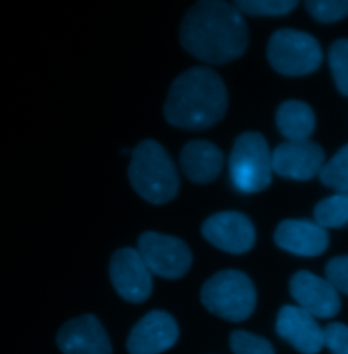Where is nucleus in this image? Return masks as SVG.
Returning a JSON list of instances; mask_svg holds the SVG:
<instances>
[{"label":"nucleus","instance_id":"nucleus-1","mask_svg":"<svg viewBox=\"0 0 348 354\" xmlns=\"http://www.w3.org/2000/svg\"><path fill=\"white\" fill-rule=\"evenodd\" d=\"M180 41L196 59L210 64H224L244 55L249 43V32L234 4L203 0L193 4L185 14Z\"/></svg>","mask_w":348,"mask_h":354},{"label":"nucleus","instance_id":"nucleus-2","mask_svg":"<svg viewBox=\"0 0 348 354\" xmlns=\"http://www.w3.org/2000/svg\"><path fill=\"white\" fill-rule=\"evenodd\" d=\"M227 102V88L217 73L207 67H193L175 78L164 113L174 127L199 131L223 119Z\"/></svg>","mask_w":348,"mask_h":354},{"label":"nucleus","instance_id":"nucleus-3","mask_svg":"<svg viewBox=\"0 0 348 354\" xmlns=\"http://www.w3.org/2000/svg\"><path fill=\"white\" fill-rule=\"evenodd\" d=\"M128 176L133 189L153 205L171 202L180 189V177L172 158L153 139L140 142L132 150Z\"/></svg>","mask_w":348,"mask_h":354},{"label":"nucleus","instance_id":"nucleus-4","mask_svg":"<svg viewBox=\"0 0 348 354\" xmlns=\"http://www.w3.org/2000/svg\"><path fill=\"white\" fill-rule=\"evenodd\" d=\"M200 299L211 313L229 322H244L256 308L258 295L251 278L238 270H223L202 288Z\"/></svg>","mask_w":348,"mask_h":354},{"label":"nucleus","instance_id":"nucleus-5","mask_svg":"<svg viewBox=\"0 0 348 354\" xmlns=\"http://www.w3.org/2000/svg\"><path fill=\"white\" fill-rule=\"evenodd\" d=\"M272 151L259 133H241L229 158L231 185L241 194L265 189L272 180Z\"/></svg>","mask_w":348,"mask_h":354},{"label":"nucleus","instance_id":"nucleus-6","mask_svg":"<svg viewBox=\"0 0 348 354\" xmlns=\"http://www.w3.org/2000/svg\"><path fill=\"white\" fill-rule=\"evenodd\" d=\"M267 56L273 70L287 77H302L322 63L318 41L301 30L280 29L269 39Z\"/></svg>","mask_w":348,"mask_h":354},{"label":"nucleus","instance_id":"nucleus-7","mask_svg":"<svg viewBox=\"0 0 348 354\" xmlns=\"http://www.w3.org/2000/svg\"><path fill=\"white\" fill-rule=\"evenodd\" d=\"M137 252L151 274L166 279L184 277L192 265L189 247L178 237L144 232L137 240Z\"/></svg>","mask_w":348,"mask_h":354},{"label":"nucleus","instance_id":"nucleus-8","mask_svg":"<svg viewBox=\"0 0 348 354\" xmlns=\"http://www.w3.org/2000/svg\"><path fill=\"white\" fill-rule=\"evenodd\" d=\"M110 281L116 292L130 303H143L153 290L151 271L135 248L117 250L109 266Z\"/></svg>","mask_w":348,"mask_h":354},{"label":"nucleus","instance_id":"nucleus-9","mask_svg":"<svg viewBox=\"0 0 348 354\" xmlns=\"http://www.w3.org/2000/svg\"><path fill=\"white\" fill-rule=\"evenodd\" d=\"M202 233L213 245L233 255L248 252L256 241L253 223L238 212H223L211 216L203 223Z\"/></svg>","mask_w":348,"mask_h":354},{"label":"nucleus","instance_id":"nucleus-10","mask_svg":"<svg viewBox=\"0 0 348 354\" xmlns=\"http://www.w3.org/2000/svg\"><path fill=\"white\" fill-rule=\"evenodd\" d=\"M178 326L165 310H151L130 330L127 341L130 354H161L169 351L178 339Z\"/></svg>","mask_w":348,"mask_h":354},{"label":"nucleus","instance_id":"nucleus-11","mask_svg":"<svg viewBox=\"0 0 348 354\" xmlns=\"http://www.w3.org/2000/svg\"><path fill=\"white\" fill-rule=\"evenodd\" d=\"M290 292L298 307L316 319H331L342 307L338 289L328 281L310 271H298L290 281Z\"/></svg>","mask_w":348,"mask_h":354},{"label":"nucleus","instance_id":"nucleus-12","mask_svg":"<svg viewBox=\"0 0 348 354\" xmlns=\"http://www.w3.org/2000/svg\"><path fill=\"white\" fill-rule=\"evenodd\" d=\"M325 154L311 140L283 142L272 151V169L276 175L293 180H310L320 175Z\"/></svg>","mask_w":348,"mask_h":354},{"label":"nucleus","instance_id":"nucleus-13","mask_svg":"<svg viewBox=\"0 0 348 354\" xmlns=\"http://www.w3.org/2000/svg\"><path fill=\"white\" fill-rule=\"evenodd\" d=\"M276 333L302 354H318L324 348V328L298 306H284L276 319Z\"/></svg>","mask_w":348,"mask_h":354},{"label":"nucleus","instance_id":"nucleus-14","mask_svg":"<svg viewBox=\"0 0 348 354\" xmlns=\"http://www.w3.org/2000/svg\"><path fill=\"white\" fill-rule=\"evenodd\" d=\"M63 354H112L109 337L94 315H84L67 322L57 334Z\"/></svg>","mask_w":348,"mask_h":354},{"label":"nucleus","instance_id":"nucleus-15","mask_svg":"<svg viewBox=\"0 0 348 354\" xmlns=\"http://www.w3.org/2000/svg\"><path fill=\"white\" fill-rule=\"evenodd\" d=\"M273 239L278 247L298 257H318L329 244L327 229L307 220L280 222Z\"/></svg>","mask_w":348,"mask_h":354},{"label":"nucleus","instance_id":"nucleus-16","mask_svg":"<svg viewBox=\"0 0 348 354\" xmlns=\"http://www.w3.org/2000/svg\"><path fill=\"white\" fill-rule=\"evenodd\" d=\"M222 150L209 140H191L180 154L184 175L197 184H209L217 178L223 168Z\"/></svg>","mask_w":348,"mask_h":354},{"label":"nucleus","instance_id":"nucleus-17","mask_svg":"<svg viewBox=\"0 0 348 354\" xmlns=\"http://www.w3.org/2000/svg\"><path fill=\"white\" fill-rule=\"evenodd\" d=\"M276 126L289 142L309 140L316 127V116L306 102L291 100L278 108Z\"/></svg>","mask_w":348,"mask_h":354},{"label":"nucleus","instance_id":"nucleus-18","mask_svg":"<svg viewBox=\"0 0 348 354\" xmlns=\"http://www.w3.org/2000/svg\"><path fill=\"white\" fill-rule=\"evenodd\" d=\"M314 220L324 229L348 225V194H336L318 202Z\"/></svg>","mask_w":348,"mask_h":354},{"label":"nucleus","instance_id":"nucleus-19","mask_svg":"<svg viewBox=\"0 0 348 354\" xmlns=\"http://www.w3.org/2000/svg\"><path fill=\"white\" fill-rule=\"evenodd\" d=\"M318 176L325 187L339 194H348V145L324 164Z\"/></svg>","mask_w":348,"mask_h":354},{"label":"nucleus","instance_id":"nucleus-20","mask_svg":"<svg viewBox=\"0 0 348 354\" xmlns=\"http://www.w3.org/2000/svg\"><path fill=\"white\" fill-rule=\"evenodd\" d=\"M240 12L256 17H275L291 12L298 1L293 0H240L234 1Z\"/></svg>","mask_w":348,"mask_h":354},{"label":"nucleus","instance_id":"nucleus-21","mask_svg":"<svg viewBox=\"0 0 348 354\" xmlns=\"http://www.w3.org/2000/svg\"><path fill=\"white\" fill-rule=\"evenodd\" d=\"M328 59L336 88L348 97V39H340L331 45Z\"/></svg>","mask_w":348,"mask_h":354},{"label":"nucleus","instance_id":"nucleus-22","mask_svg":"<svg viewBox=\"0 0 348 354\" xmlns=\"http://www.w3.org/2000/svg\"><path fill=\"white\" fill-rule=\"evenodd\" d=\"M307 12L317 21L331 24L348 15V0H311L306 1Z\"/></svg>","mask_w":348,"mask_h":354},{"label":"nucleus","instance_id":"nucleus-23","mask_svg":"<svg viewBox=\"0 0 348 354\" xmlns=\"http://www.w3.org/2000/svg\"><path fill=\"white\" fill-rule=\"evenodd\" d=\"M230 348L234 354H275L265 338L244 330H237L230 335Z\"/></svg>","mask_w":348,"mask_h":354},{"label":"nucleus","instance_id":"nucleus-24","mask_svg":"<svg viewBox=\"0 0 348 354\" xmlns=\"http://www.w3.org/2000/svg\"><path fill=\"white\" fill-rule=\"evenodd\" d=\"M324 346L332 354H348V326L329 323L324 327Z\"/></svg>","mask_w":348,"mask_h":354},{"label":"nucleus","instance_id":"nucleus-25","mask_svg":"<svg viewBox=\"0 0 348 354\" xmlns=\"http://www.w3.org/2000/svg\"><path fill=\"white\" fill-rule=\"evenodd\" d=\"M325 274L338 292L348 296V255L331 259L325 267Z\"/></svg>","mask_w":348,"mask_h":354}]
</instances>
